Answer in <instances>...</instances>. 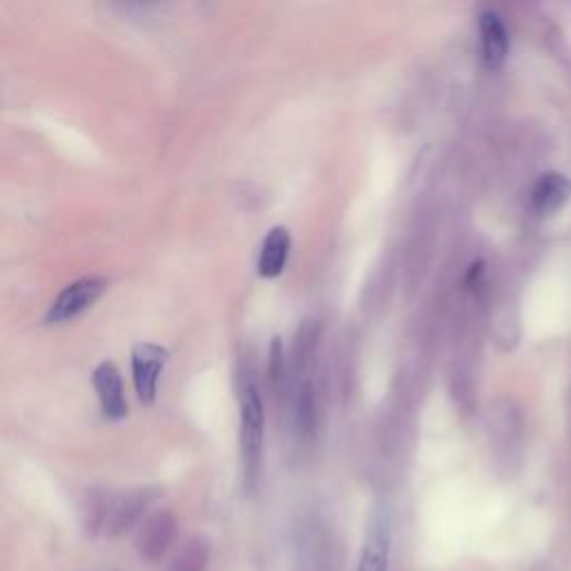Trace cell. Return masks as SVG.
I'll use <instances>...</instances> for the list:
<instances>
[{
  "label": "cell",
  "instance_id": "1",
  "mask_svg": "<svg viewBox=\"0 0 571 571\" xmlns=\"http://www.w3.org/2000/svg\"><path fill=\"white\" fill-rule=\"evenodd\" d=\"M241 462H244L246 482L255 487L261 469V451H264V404H261L255 384L241 386Z\"/></svg>",
  "mask_w": 571,
  "mask_h": 571
},
{
  "label": "cell",
  "instance_id": "6",
  "mask_svg": "<svg viewBox=\"0 0 571 571\" xmlns=\"http://www.w3.org/2000/svg\"><path fill=\"white\" fill-rule=\"evenodd\" d=\"M152 498L154 496L148 489L130 491L123 493V496H112L103 534H108L110 538H119L123 534H128V531L143 518Z\"/></svg>",
  "mask_w": 571,
  "mask_h": 571
},
{
  "label": "cell",
  "instance_id": "10",
  "mask_svg": "<svg viewBox=\"0 0 571 571\" xmlns=\"http://www.w3.org/2000/svg\"><path fill=\"white\" fill-rule=\"evenodd\" d=\"M290 246H293V239H290L288 228L284 226L270 228L259 250V261H257L259 275L264 279H275L282 275L290 257Z\"/></svg>",
  "mask_w": 571,
  "mask_h": 571
},
{
  "label": "cell",
  "instance_id": "7",
  "mask_svg": "<svg viewBox=\"0 0 571 571\" xmlns=\"http://www.w3.org/2000/svg\"><path fill=\"white\" fill-rule=\"evenodd\" d=\"M96 395H99L101 411L105 420L119 422L128 415V402H125L123 380L119 369L112 362H101L92 373Z\"/></svg>",
  "mask_w": 571,
  "mask_h": 571
},
{
  "label": "cell",
  "instance_id": "4",
  "mask_svg": "<svg viewBox=\"0 0 571 571\" xmlns=\"http://www.w3.org/2000/svg\"><path fill=\"white\" fill-rule=\"evenodd\" d=\"M391 543H393V527L389 511L384 507H375L371 511L369 525H366L357 571H389Z\"/></svg>",
  "mask_w": 571,
  "mask_h": 571
},
{
  "label": "cell",
  "instance_id": "8",
  "mask_svg": "<svg viewBox=\"0 0 571 571\" xmlns=\"http://www.w3.org/2000/svg\"><path fill=\"white\" fill-rule=\"evenodd\" d=\"M478 29H480V54L482 63H485L487 70L496 72L507 61L509 54V32L502 18L487 9L478 18Z\"/></svg>",
  "mask_w": 571,
  "mask_h": 571
},
{
  "label": "cell",
  "instance_id": "2",
  "mask_svg": "<svg viewBox=\"0 0 571 571\" xmlns=\"http://www.w3.org/2000/svg\"><path fill=\"white\" fill-rule=\"evenodd\" d=\"M105 288H108V279L103 277H83L67 284L47 311V324L72 322L85 311H90L105 293Z\"/></svg>",
  "mask_w": 571,
  "mask_h": 571
},
{
  "label": "cell",
  "instance_id": "5",
  "mask_svg": "<svg viewBox=\"0 0 571 571\" xmlns=\"http://www.w3.org/2000/svg\"><path fill=\"white\" fill-rule=\"evenodd\" d=\"M174 538H177V520H174L170 511L159 509L141 522L137 540H134V549H137L141 560L154 565L166 558L174 545Z\"/></svg>",
  "mask_w": 571,
  "mask_h": 571
},
{
  "label": "cell",
  "instance_id": "12",
  "mask_svg": "<svg viewBox=\"0 0 571 571\" xmlns=\"http://www.w3.org/2000/svg\"><path fill=\"white\" fill-rule=\"evenodd\" d=\"M96 571H119V569H96Z\"/></svg>",
  "mask_w": 571,
  "mask_h": 571
},
{
  "label": "cell",
  "instance_id": "3",
  "mask_svg": "<svg viewBox=\"0 0 571 571\" xmlns=\"http://www.w3.org/2000/svg\"><path fill=\"white\" fill-rule=\"evenodd\" d=\"M170 360L168 348L152 342H141L132 348V382L141 404L157 400L159 377Z\"/></svg>",
  "mask_w": 571,
  "mask_h": 571
},
{
  "label": "cell",
  "instance_id": "9",
  "mask_svg": "<svg viewBox=\"0 0 571 571\" xmlns=\"http://www.w3.org/2000/svg\"><path fill=\"white\" fill-rule=\"evenodd\" d=\"M571 199V181L560 172H545L531 190V208L540 217H551L563 210Z\"/></svg>",
  "mask_w": 571,
  "mask_h": 571
},
{
  "label": "cell",
  "instance_id": "11",
  "mask_svg": "<svg viewBox=\"0 0 571 571\" xmlns=\"http://www.w3.org/2000/svg\"><path fill=\"white\" fill-rule=\"evenodd\" d=\"M210 563V547L206 540L188 538L170 558L168 571H206Z\"/></svg>",
  "mask_w": 571,
  "mask_h": 571
}]
</instances>
